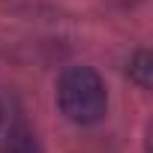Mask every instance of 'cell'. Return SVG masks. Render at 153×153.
<instances>
[{"instance_id": "cell-1", "label": "cell", "mask_w": 153, "mask_h": 153, "mask_svg": "<svg viewBox=\"0 0 153 153\" xmlns=\"http://www.w3.org/2000/svg\"><path fill=\"white\" fill-rule=\"evenodd\" d=\"M57 105L66 114V120L78 126H90L102 120L105 105H108L102 78L90 66H69L57 84Z\"/></svg>"}, {"instance_id": "cell-2", "label": "cell", "mask_w": 153, "mask_h": 153, "mask_svg": "<svg viewBox=\"0 0 153 153\" xmlns=\"http://www.w3.org/2000/svg\"><path fill=\"white\" fill-rule=\"evenodd\" d=\"M132 72L138 75L141 87L150 84V75H147V72H150V54H147V51H138V54H135V60H132Z\"/></svg>"}]
</instances>
